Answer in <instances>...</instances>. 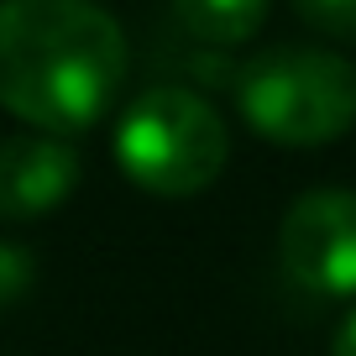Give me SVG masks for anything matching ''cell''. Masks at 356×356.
Listing matches in <instances>:
<instances>
[{"mask_svg":"<svg viewBox=\"0 0 356 356\" xmlns=\"http://www.w3.org/2000/svg\"><path fill=\"white\" fill-rule=\"evenodd\" d=\"M293 11L325 37L356 42V0H293Z\"/></svg>","mask_w":356,"mask_h":356,"instance_id":"cell-8","label":"cell"},{"mask_svg":"<svg viewBox=\"0 0 356 356\" xmlns=\"http://www.w3.org/2000/svg\"><path fill=\"white\" fill-rule=\"evenodd\" d=\"M236 105L278 147H325L356 126V63L330 47H267L236 74Z\"/></svg>","mask_w":356,"mask_h":356,"instance_id":"cell-2","label":"cell"},{"mask_svg":"<svg viewBox=\"0 0 356 356\" xmlns=\"http://www.w3.org/2000/svg\"><path fill=\"white\" fill-rule=\"evenodd\" d=\"M173 11L194 42L236 47L252 42L257 26L267 22V0H173Z\"/></svg>","mask_w":356,"mask_h":356,"instance_id":"cell-6","label":"cell"},{"mask_svg":"<svg viewBox=\"0 0 356 356\" xmlns=\"http://www.w3.org/2000/svg\"><path fill=\"white\" fill-rule=\"evenodd\" d=\"M225 157H231V136L225 121L194 89L157 84L142 89L126 105L121 126H115V163L136 189L163 194V200H184L200 194L220 178Z\"/></svg>","mask_w":356,"mask_h":356,"instance_id":"cell-3","label":"cell"},{"mask_svg":"<svg viewBox=\"0 0 356 356\" xmlns=\"http://www.w3.org/2000/svg\"><path fill=\"white\" fill-rule=\"evenodd\" d=\"M330 356H356V314L335 330V346H330Z\"/></svg>","mask_w":356,"mask_h":356,"instance_id":"cell-9","label":"cell"},{"mask_svg":"<svg viewBox=\"0 0 356 356\" xmlns=\"http://www.w3.org/2000/svg\"><path fill=\"white\" fill-rule=\"evenodd\" d=\"M32 283H37L32 252L16 246V241H0V309H16L32 293Z\"/></svg>","mask_w":356,"mask_h":356,"instance_id":"cell-7","label":"cell"},{"mask_svg":"<svg viewBox=\"0 0 356 356\" xmlns=\"http://www.w3.org/2000/svg\"><path fill=\"white\" fill-rule=\"evenodd\" d=\"M278 257L293 289L314 293V299H356V194H299L283 215Z\"/></svg>","mask_w":356,"mask_h":356,"instance_id":"cell-4","label":"cell"},{"mask_svg":"<svg viewBox=\"0 0 356 356\" xmlns=\"http://www.w3.org/2000/svg\"><path fill=\"white\" fill-rule=\"evenodd\" d=\"M126 84V32L95 0H0V111L79 136Z\"/></svg>","mask_w":356,"mask_h":356,"instance_id":"cell-1","label":"cell"},{"mask_svg":"<svg viewBox=\"0 0 356 356\" xmlns=\"http://www.w3.org/2000/svg\"><path fill=\"white\" fill-rule=\"evenodd\" d=\"M79 152L68 136L26 131L0 142V220H42L74 194Z\"/></svg>","mask_w":356,"mask_h":356,"instance_id":"cell-5","label":"cell"}]
</instances>
